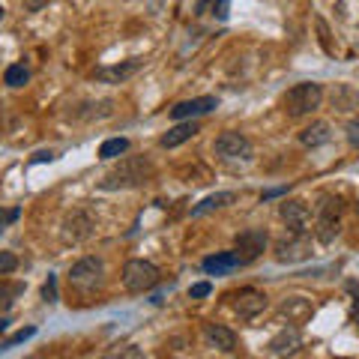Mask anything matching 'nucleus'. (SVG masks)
<instances>
[{"mask_svg": "<svg viewBox=\"0 0 359 359\" xmlns=\"http://www.w3.org/2000/svg\"><path fill=\"white\" fill-rule=\"evenodd\" d=\"M153 177V165L144 159V156H126L120 159V165L114 171H108L102 177V186L105 192H114V189H135V186H144L147 180Z\"/></svg>", "mask_w": 359, "mask_h": 359, "instance_id": "nucleus-1", "label": "nucleus"}, {"mask_svg": "<svg viewBox=\"0 0 359 359\" xmlns=\"http://www.w3.org/2000/svg\"><path fill=\"white\" fill-rule=\"evenodd\" d=\"M320 102H323L320 84L302 81V84H297V87L287 90V96H285V111H287L290 117H306V114H311V111H318Z\"/></svg>", "mask_w": 359, "mask_h": 359, "instance_id": "nucleus-2", "label": "nucleus"}, {"mask_svg": "<svg viewBox=\"0 0 359 359\" xmlns=\"http://www.w3.org/2000/svg\"><path fill=\"white\" fill-rule=\"evenodd\" d=\"M156 285H159V269L150 261H141V257L126 261V266H123V287L132 290V294H144V290Z\"/></svg>", "mask_w": 359, "mask_h": 359, "instance_id": "nucleus-3", "label": "nucleus"}, {"mask_svg": "<svg viewBox=\"0 0 359 359\" xmlns=\"http://www.w3.org/2000/svg\"><path fill=\"white\" fill-rule=\"evenodd\" d=\"M339 216H341V201L332 195H323L318 204V224H314V233H318L320 243H332L339 237V231H341Z\"/></svg>", "mask_w": 359, "mask_h": 359, "instance_id": "nucleus-4", "label": "nucleus"}, {"mask_svg": "<svg viewBox=\"0 0 359 359\" xmlns=\"http://www.w3.org/2000/svg\"><path fill=\"white\" fill-rule=\"evenodd\" d=\"M102 276H105V264L99 257H81L69 269V285L75 290H81V294H90V290L102 285Z\"/></svg>", "mask_w": 359, "mask_h": 359, "instance_id": "nucleus-5", "label": "nucleus"}, {"mask_svg": "<svg viewBox=\"0 0 359 359\" xmlns=\"http://www.w3.org/2000/svg\"><path fill=\"white\" fill-rule=\"evenodd\" d=\"M216 153L222 159H252V141L243 132H222L216 138Z\"/></svg>", "mask_w": 359, "mask_h": 359, "instance_id": "nucleus-6", "label": "nucleus"}, {"mask_svg": "<svg viewBox=\"0 0 359 359\" xmlns=\"http://www.w3.org/2000/svg\"><path fill=\"white\" fill-rule=\"evenodd\" d=\"M311 252V243L306 233H290V240H278L276 243V261L282 264H294V261H306Z\"/></svg>", "mask_w": 359, "mask_h": 359, "instance_id": "nucleus-7", "label": "nucleus"}, {"mask_svg": "<svg viewBox=\"0 0 359 359\" xmlns=\"http://www.w3.org/2000/svg\"><path fill=\"white\" fill-rule=\"evenodd\" d=\"M237 255L243 257V264H252L255 257H261L266 252V233L264 231H257V228H249V231H243L237 233Z\"/></svg>", "mask_w": 359, "mask_h": 359, "instance_id": "nucleus-8", "label": "nucleus"}, {"mask_svg": "<svg viewBox=\"0 0 359 359\" xmlns=\"http://www.w3.org/2000/svg\"><path fill=\"white\" fill-rule=\"evenodd\" d=\"M93 219L87 216V212H72V216H66V222H63V231H60V237H63V243H81V240H87L90 233H93Z\"/></svg>", "mask_w": 359, "mask_h": 359, "instance_id": "nucleus-9", "label": "nucleus"}, {"mask_svg": "<svg viewBox=\"0 0 359 359\" xmlns=\"http://www.w3.org/2000/svg\"><path fill=\"white\" fill-rule=\"evenodd\" d=\"M278 216H282L287 222V228L297 231V233H306L309 224H311V210L302 204V201H285V204L278 207Z\"/></svg>", "mask_w": 359, "mask_h": 359, "instance_id": "nucleus-10", "label": "nucleus"}, {"mask_svg": "<svg viewBox=\"0 0 359 359\" xmlns=\"http://www.w3.org/2000/svg\"><path fill=\"white\" fill-rule=\"evenodd\" d=\"M212 108H219V99L216 96H198V99H186L171 108V117L174 120H192V117H201V114H210Z\"/></svg>", "mask_w": 359, "mask_h": 359, "instance_id": "nucleus-11", "label": "nucleus"}, {"mask_svg": "<svg viewBox=\"0 0 359 359\" xmlns=\"http://www.w3.org/2000/svg\"><path fill=\"white\" fill-rule=\"evenodd\" d=\"M233 309H237L240 318H255V314H261L266 309V297L255 287H245L240 294H233Z\"/></svg>", "mask_w": 359, "mask_h": 359, "instance_id": "nucleus-12", "label": "nucleus"}, {"mask_svg": "<svg viewBox=\"0 0 359 359\" xmlns=\"http://www.w3.org/2000/svg\"><path fill=\"white\" fill-rule=\"evenodd\" d=\"M144 66V60H126V63H117V66H102L96 69V81H105V84H123L126 78H132Z\"/></svg>", "mask_w": 359, "mask_h": 359, "instance_id": "nucleus-13", "label": "nucleus"}, {"mask_svg": "<svg viewBox=\"0 0 359 359\" xmlns=\"http://www.w3.org/2000/svg\"><path fill=\"white\" fill-rule=\"evenodd\" d=\"M204 339H207L210 347L224 351V353H231L233 347H237V335H233V330L222 327V323H207V327H204Z\"/></svg>", "mask_w": 359, "mask_h": 359, "instance_id": "nucleus-14", "label": "nucleus"}, {"mask_svg": "<svg viewBox=\"0 0 359 359\" xmlns=\"http://www.w3.org/2000/svg\"><path fill=\"white\" fill-rule=\"evenodd\" d=\"M299 332L290 327V330H282L278 335H273L269 339V353H276V356H294L299 351Z\"/></svg>", "mask_w": 359, "mask_h": 359, "instance_id": "nucleus-15", "label": "nucleus"}, {"mask_svg": "<svg viewBox=\"0 0 359 359\" xmlns=\"http://www.w3.org/2000/svg\"><path fill=\"white\" fill-rule=\"evenodd\" d=\"M332 141V132H330V123H323V120H318V123H311V126H306L299 132V144L302 147H323V144H330Z\"/></svg>", "mask_w": 359, "mask_h": 359, "instance_id": "nucleus-16", "label": "nucleus"}, {"mask_svg": "<svg viewBox=\"0 0 359 359\" xmlns=\"http://www.w3.org/2000/svg\"><path fill=\"white\" fill-rule=\"evenodd\" d=\"M243 266V257L237 252H219V255H212L204 261V269L210 276H224V273H231V269H237Z\"/></svg>", "mask_w": 359, "mask_h": 359, "instance_id": "nucleus-17", "label": "nucleus"}, {"mask_svg": "<svg viewBox=\"0 0 359 359\" xmlns=\"http://www.w3.org/2000/svg\"><path fill=\"white\" fill-rule=\"evenodd\" d=\"M201 129H198V123H180V126H174V129H168L165 135H162V147H168V150H174V147H180V144H186V141H192L195 135H198Z\"/></svg>", "mask_w": 359, "mask_h": 359, "instance_id": "nucleus-18", "label": "nucleus"}, {"mask_svg": "<svg viewBox=\"0 0 359 359\" xmlns=\"http://www.w3.org/2000/svg\"><path fill=\"white\" fill-rule=\"evenodd\" d=\"M233 198H237L233 192H216V195H210V198L201 201V204L192 210V216H204V212H210V210H219V207H224V204H231Z\"/></svg>", "mask_w": 359, "mask_h": 359, "instance_id": "nucleus-19", "label": "nucleus"}, {"mask_svg": "<svg viewBox=\"0 0 359 359\" xmlns=\"http://www.w3.org/2000/svg\"><path fill=\"white\" fill-rule=\"evenodd\" d=\"M123 153H129V141L126 138H108V141H102V147H99V159H117Z\"/></svg>", "mask_w": 359, "mask_h": 359, "instance_id": "nucleus-20", "label": "nucleus"}, {"mask_svg": "<svg viewBox=\"0 0 359 359\" xmlns=\"http://www.w3.org/2000/svg\"><path fill=\"white\" fill-rule=\"evenodd\" d=\"M4 81L9 87H25L30 81V72H27V66L25 63H15V66H9V69L4 72Z\"/></svg>", "mask_w": 359, "mask_h": 359, "instance_id": "nucleus-21", "label": "nucleus"}, {"mask_svg": "<svg viewBox=\"0 0 359 359\" xmlns=\"http://www.w3.org/2000/svg\"><path fill=\"white\" fill-rule=\"evenodd\" d=\"M21 294V285H0V309L13 306V297Z\"/></svg>", "mask_w": 359, "mask_h": 359, "instance_id": "nucleus-22", "label": "nucleus"}, {"mask_svg": "<svg viewBox=\"0 0 359 359\" xmlns=\"http://www.w3.org/2000/svg\"><path fill=\"white\" fill-rule=\"evenodd\" d=\"M18 266V257L13 252H0V276H9Z\"/></svg>", "mask_w": 359, "mask_h": 359, "instance_id": "nucleus-23", "label": "nucleus"}, {"mask_svg": "<svg viewBox=\"0 0 359 359\" xmlns=\"http://www.w3.org/2000/svg\"><path fill=\"white\" fill-rule=\"evenodd\" d=\"M33 335H36V330H33V327L15 332L13 339H6V341H4V351H9V347H15V344H21V341H27V339H33Z\"/></svg>", "mask_w": 359, "mask_h": 359, "instance_id": "nucleus-24", "label": "nucleus"}, {"mask_svg": "<svg viewBox=\"0 0 359 359\" xmlns=\"http://www.w3.org/2000/svg\"><path fill=\"white\" fill-rule=\"evenodd\" d=\"M42 297H45V302H57V278L54 276H48V282L42 287Z\"/></svg>", "mask_w": 359, "mask_h": 359, "instance_id": "nucleus-25", "label": "nucleus"}, {"mask_svg": "<svg viewBox=\"0 0 359 359\" xmlns=\"http://www.w3.org/2000/svg\"><path fill=\"white\" fill-rule=\"evenodd\" d=\"M210 285L207 282H198V285H192V287H189V297H192V299H204V297H210Z\"/></svg>", "mask_w": 359, "mask_h": 359, "instance_id": "nucleus-26", "label": "nucleus"}, {"mask_svg": "<svg viewBox=\"0 0 359 359\" xmlns=\"http://www.w3.org/2000/svg\"><path fill=\"white\" fill-rule=\"evenodd\" d=\"M228 9H231V0H212V15L216 18H228Z\"/></svg>", "mask_w": 359, "mask_h": 359, "instance_id": "nucleus-27", "label": "nucleus"}, {"mask_svg": "<svg viewBox=\"0 0 359 359\" xmlns=\"http://www.w3.org/2000/svg\"><path fill=\"white\" fill-rule=\"evenodd\" d=\"M347 141H351V147L359 150V120H351V123H347Z\"/></svg>", "mask_w": 359, "mask_h": 359, "instance_id": "nucleus-28", "label": "nucleus"}, {"mask_svg": "<svg viewBox=\"0 0 359 359\" xmlns=\"http://www.w3.org/2000/svg\"><path fill=\"white\" fill-rule=\"evenodd\" d=\"M18 219V210H9V212H0V233H4L6 222H15Z\"/></svg>", "mask_w": 359, "mask_h": 359, "instance_id": "nucleus-29", "label": "nucleus"}, {"mask_svg": "<svg viewBox=\"0 0 359 359\" xmlns=\"http://www.w3.org/2000/svg\"><path fill=\"white\" fill-rule=\"evenodd\" d=\"M45 4H48V0H25V9H27V13H39Z\"/></svg>", "mask_w": 359, "mask_h": 359, "instance_id": "nucleus-30", "label": "nucleus"}, {"mask_svg": "<svg viewBox=\"0 0 359 359\" xmlns=\"http://www.w3.org/2000/svg\"><path fill=\"white\" fill-rule=\"evenodd\" d=\"M207 6H210V0H198V4H195V13H198V15H204V13H207Z\"/></svg>", "mask_w": 359, "mask_h": 359, "instance_id": "nucleus-31", "label": "nucleus"}, {"mask_svg": "<svg viewBox=\"0 0 359 359\" xmlns=\"http://www.w3.org/2000/svg\"><path fill=\"white\" fill-rule=\"evenodd\" d=\"M347 290H351V294L356 297V306H359V285H356V282H347Z\"/></svg>", "mask_w": 359, "mask_h": 359, "instance_id": "nucleus-32", "label": "nucleus"}, {"mask_svg": "<svg viewBox=\"0 0 359 359\" xmlns=\"http://www.w3.org/2000/svg\"><path fill=\"white\" fill-rule=\"evenodd\" d=\"M6 323H9L6 318H0V332H4V330H6Z\"/></svg>", "mask_w": 359, "mask_h": 359, "instance_id": "nucleus-33", "label": "nucleus"}, {"mask_svg": "<svg viewBox=\"0 0 359 359\" xmlns=\"http://www.w3.org/2000/svg\"><path fill=\"white\" fill-rule=\"evenodd\" d=\"M0 18H4V6H0Z\"/></svg>", "mask_w": 359, "mask_h": 359, "instance_id": "nucleus-34", "label": "nucleus"}, {"mask_svg": "<svg viewBox=\"0 0 359 359\" xmlns=\"http://www.w3.org/2000/svg\"><path fill=\"white\" fill-rule=\"evenodd\" d=\"M356 330H359V320H356Z\"/></svg>", "mask_w": 359, "mask_h": 359, "instance_id": "nucleus-35", "label": "nucleus"}, {"mask_svg": "<svg viewBox=\"0 0 359 359\" xmlns=\"http://www.w3.org/2000/svg\"><path fill=\"white\" fill-rule=\"evenodd\" d=\"M356 210H359V204H356Z\"/></svg>", "mask_w": 359, "mask_h": 359, "instance_id": "nucleus-36", "label": "nucleus"}]
</instances>
